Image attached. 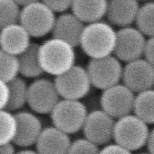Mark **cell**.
I'll use <instances>...</instances> for the list:
<instances>
[{
  "mask_svg": "<svg viewBox=\"0 0 154 154\" xmlns=\"http://www.w3.org/2000/svg\"><path fill=\"white\" fill-rule=\"evenodd\" d=\"M115 43L114 26L102 20L85 24L79 47L90 59L100 58L113 54Z\"/></svg>",
  "mask_w": 154,
  "mask_h": 154,
  "instance_id": "obj_1",
  "label": "cell"
},
{
  "mask_svg": "<svg viewBox=\"0 0 154 154\" xmlns=\"http://www.w3.org/2000/svg\"><path fill=\"white\" fill-rule=\"evenodd\" d=\"M38 59L44 73L56 77L75 64L76 54L73 46L52 37L39 45Z\"/></svg>",
  "mask_w": 154,
  "mask_h": 154,
  "instance_id": "obj_2",
  "label": "cell"
},
{
  "mask_svg": "<svg viewBox=\"0 0 154 154\" xmlns=\"http://www.w3.org/2000/svg\"><path fill=\"white\" fill-rule=\"evenodd\" d=\"M150 130L147 123L131 113L115 120L113 141L129 153L138 151L144 147Z\"/></svg>",
  "mask_w": 154,
  "mask_h": 154,
  "instance_id": "obj_3",
  "label": "cell"
},
{
  "mask_svg": "<svg viewBox=\"0 0 154 154\" xmlns=\"http://www.w3.org/2000/svg\"><path fill=\"white\" fill-rule=\"evenodd\" d=\"M88 112L87 105L81 100L61 99L50 115L53 126L68 135H74L81 131Z\"/></svg>",
  "mask_w": 154,
  "mask_h": 154,
  "instance_id": "obj_4",
  "label": "cell"
},
{
  "mask_svg": "<svg viewBox=\"0 0 154 154\" xmlns=\"http://www.w3.org/2000/svg\"><path fill=\"white\" fill-rule=\"evenodd\" d=\"M56 13L41 0L22 6L18 22L32 38H43L51 33Z\"/></svg>",
  "mask_w": 154,
  "mask_h": 154,
  "instance_id": "obj_5",
  "label": "cell"
},
{
  "mask_svg": "<svg viewBox=\"0 0 154 154\" xmlns=\"http://www.w3.org/2000/svg\"><path fill=\"white\" fill-rule=\"evenodd\" d=\"M123 66L114 55L100 58H91L86 69L92 87L104 90L120 83Z\"/></svg>",
  "mask_w": 154,
  "mask_h": 154,
  "instance_id": "obj_6",
  "label": "cell"
},
{
  "mask_svg": "<svg viewBox=\"0 0 154 154\" xmlns=\"http://www.w3.org/2000/svg\"><path fill=\"white\" fill-rule=\"evenodd\" d=\"M54 81L61 99L81 100L90 94L93 87L86 68L76 64L54 77Z\"/></svg>",
  "mask_w": 154,
  "mask_h": 154,
  "instance_id": "obj_7",
  "label": "cell"
},
{
  "mask_svg": "<svg viewBox=\"0 0 154 154\" xmlns=\"http://www.w3.org/2000/svg\"><path fill=\"white\" fill-rule=\"evenodd\" d=\"M60 99L54 81L49 78L39 77L29 84L26 105L35 114H50Z\"/></svg>",
  "mask_w": 154,
  "mask_h": 154,
  "instance_id": "obj_8",
  "label": "cell"
},
{
  "mask_svg": "<svg viewBox=\"0 0 154 154\" xmlns=\"http://www.w3.org/2000/svg\"><path fill=\"white\" fill-rule=\"evenodd\" d=\"M135 93L123 83L102 90L99 99L101 109L117 120L132 113Z\"/></svg>",
  "mask_w": 154,
  "mask_h": 154,
  "instance_id": "obj_9",
  "label": "cell"
},
{
  "mask_svg": "<svg viewBox=\"0 0 154 154\" xmlns=\"http://www.w3.org/2000/svg\"><path fill=\"white\" fill-rule=\"evenodd\" d=\"M147 37L132 26L116 31V43L113 55L122 63H128L142 57Z\"/></svg>",
  "mask_w": 154,
  "mask_h": 154,
  "instance_id": "obj_10",
  "label": "cell"
},
{
  "mask_svg": "<svg viewBox=\"0 0 154 154\" xmlns=\"http://www.w3.org/2000/svg\"><path fill=\"white\" fill-rule=\"evenodd\" d=\"M115 119L102 111H89L81 131L84 136L99 147L113 141Z\"/></svg>",
  "mask_w": 154,
  "mask_h": 154,
  "instance_id": "obj_11",
  "label": "cell"
},
{
  "mask_svg": "<svg viewBox=\"0 0 154 154\" xmlns=\"http://www.w3.org/2000/svg\"><path fill=\"white\" fill-rule=\"evenodd\" d=\"M122 83L137 93L153 88V65L142 57L126 63L123 68Z\"/></svg>",
  "mask_w": 154,
  "mask_h": 154,
  "instance_id": "obj_12",
  "label": "cell"
},
{
  "mask_svg": "<svg viewBox=\"0 0 154 154\" xmlns=\"http://www.w3.org/2000/svg\"><path fill=\"white\" fill-rule=\"evenodd\" d=\"M14 114L16 119V134L13 144L20 148L35 146L43 129L41 119L32 111L20 110Z\"/></svg>",
  "mask_w": 154,
  "mask_h": 154,
  "instance_id": "obj_13",
  "label": "cell"
},
{
  "mask_svg": "<svg viewBox=\"0 0 154 154\" xmlns=\"http://www.w3.org/2000/svg\"><path fill=\"white\" fill-rule=\"evenodd\" d=\"M85 23L72 12H63L56 17L51 34L52 37L67 42L74 48L79 47Z\"/></svg>",
  "mask_w": 154,
  "mask_h": 154,
  "instance_id": "obj_14",
  "label": "cell"
},
{
  "mask_svg": "<svg viewBox=\"0 0 154 154\" xmlns=\"http://www.w3.org/2000/svg\"><path fill=\"white\" fill-rule=\"evenodd\" d=\"M140 7L138 0H108L105 17L113 26H132Z\"/></svg>",
  "mask_w": 154,
  "mask_h": 154,
  "instance_id": "obj_15",
  "label": "cell"
},
{
  "mask_svg": "<svg viewBox=\"0 0 154 154\" xmlns=\"http://www.w3.org/2000/svg\"><path fill=\"white\" fill-rule=\"evenodd\" d=\"M71 141L69 135L56 126L43 127L35 150L38 153H68Z\"/></svg>",
  "mask_w": 154,
  "mask_h": 154,
  "instance_id": "obj_16",
  "label": "cell"
},
{
  "mask_svg": "<svg viewBox=\"0 0 154 154\" xmlns=\"http://www.w3.org/2000/svg\"><path fill=\"white\" fill-rule=\"evenodd\" d=\"M31 38L19 22L14 23L0 29V48L17 57L29 46Z\"/></svg>",
  "mask_w": 154,
  "mask_h": 154,
  "instance_id": "obj_17",
  "label": "cell"
},
{
  "mask_svg": "<svg viewBox=\"0 0 154 154\" xmlns=\"http://www.w3.org/2000/svg\"><path fill=\"white\" fill-rule=\"evenodd\" d=\"M108 0H73L72 12L84 23L102 20L105 18Z\"/></svg>",
  "mask_w": 154,
  "mask_h": 154,
  "instance_id": "obj_18",
  "label": "cell"
},
{
  "mask_svg": "<svg viewBox=\"0 0 154 154\" xmlns=\"http://www.w3.org/2000/svg\"><path fill=\"white\" fill-rule=\"evenodd\" d=\"M39 44L32 42L29 46L17 56L18 72L21 77L26 78H37L44 75L38 59Z\"/></svg>",
  "mask_w": 154,
  "mask_h": 154,
  "instance_id": "obj_19",
  "label": "cell"
},
{
  "mask_svg": "<svg viewBox=\"0 0 154 154\" xmlns=\"http://www.w3.org/2000/svg\"><path fill=\"white\" fill-rule=\"evenodd\" d=\"M8 87V99L5 109L11 112L22 110L27 104L28 86L23 77L17 76L7 83Z\"/></svg>",
  "mask_w": 154,
  "mask_h": 154,
  "instance_id": "obj_20",
  "label": "cell"
},
{
  "mask_svg": "<svg viewBox=\"0 0 154 154\" xmlns=\"http://www.w3.org/2000/svg\"><path fill=\"white\" fill-rule=\"evenodd\" d=\"M154 92L153 89L135 93L132 114L150 126L154 123Z\"/></svg>",
  "mask_w": 154,
  "mask_h": 154,
  "instance_id": "obj_21",
  "label": "cell"
},
{
  "mask_svg": "<svg viewBox=\"0 0 154 154\" xmlns=\"http://www.w3.org/2000/svg\"><path fill=\"white\" fill-rule=\"evenodd\" d=\"M154 3L153 1H147L140 5L135 17L136 28L147 38L153 37L154 26Z\"/></svg>",
  "mask_w": 154,
  "mask_h": 154,
  "instance_id": "obj_22",
  "label": "cell"
},
{
  "mask_svg": "<svg viewBox=\"0 0 154 154\" xmlns=\"http://www.w3.org/2000/svg\"><path fill=\"white\" fill-rule=\"evenodd\" d=\"M16 134V119L13 112L0 110V144L13 143Z\"/></svg>",
  "mask_w": 154,
  "mask_h": 154,
  "instance_id": "obj_23",
  "label": "cell"
},
{
  "mask_svg": "<svg viewBox=\"0 0 154 154\" xmlns=\"http://www.w3.org/2000/svg\"><path fill=\"white\" fill-rule=\"evenodd\" d=\"M19 75L16 56L0 48V80L8 83Z\"/></svg>",
  "mask_w": 154,
  "mask_h": 154,
  "instance_id": "obj_24",
  "label": "cell"
},
{
  "mask_svg": "<svg viewBox=\"0 0 154 154\" xmlns=\"http://www.w3.org/2000/svg\"><path fill=\"white\" fill-rule=\"evenodd\" d=\"M20 8L14 0H0V29L19 21Z\"/></svg>",
  "mask_w": 154,
  "mask_h": 154,
  "instance_id": "obj_25",
  "label": "cell"
},
{
  "mask_svg": "<svg viewBox=\"0 0 154 154\" xmlns=\"http://www.w3.org/2000/svg\"><path fill=\"white\" fill-rule=\"evenodd\" d=\"M99 147L87 138L71 141L68 153H99Z\"/></svg>",
  "mask_w": 154,
  "mask_h": 154,
  "instance_id": "obj_26",
  "label": "cell"
},
{
  "mask_svg": "<svg viewBox=\"0 0 154 154\" xmlns=\"http://www.w3.org/2000/svg\"><path fill=\"white\" fill-rule=\"evenodd\" d=\"M55 13H63L71 8L73 0H41Z\"/></svg>",
  "mask_w": 154,
  "mask_h": 154,
  "instance_id": "obj_27",
  "label": "cell"
},
{
  "mask_svg": "<svg viewBox=\"0 0 154 154\" xmlns=\"http://www.w3.org/2000/svg\"><path fill=\"white\" fill-rule=\"evenodd\" d=\"M109 142L108 144L102 146V148L99 150L100 153H130L126 148L119 144L118 143Z\"/></svg>",
  "mask_w": 154,
  "mask_h": 154,
  "instance_id": "obj_28",
  "label": "cell"
},
{
  "mask_svg": "<svg viewBox=\"0 0 154 154\" xmlns=\"http://www.w3.org/2000/svg\"><path fill=\"white\" fill-rule=\"evenodd\" d=\"M153 37H149L146 38L143 50L142 58L147 60L148 63L153 65Z\"/></svg>",
  "mask_w": 154,
  "mask_h": 154,
  "instance_id": "obj_29",
  "label": "cell"
},
{
  "mask_svg": "<svg viewBox=\"0 0 154 154\" xmlns=\"http://www.w3.org/2000/svg\"><path fill=\"white\" fill-rule=\"evenodd\" d=\"M8 99V87L7 83L0 80V110L5 109Z\"/></svg>",
  "mask_w": 154,
  "mask_h": 154,
  "instance_id": "obj_30",
  "label": "cell"
},
{
  "mask_svg": "<svg viewBox=\"0 0 154 154\" xmlns=\"http://www.w3.org/2000/svg\"><path fill=\"white\" fill-rule=\"evenodd\" d=\"M144 147H147V150L149 153L153 154L154 153V133L153 129H151L149 133L148 137L146 141L145 145Z\"/></svg>",
  "mask_w": 154,
  "mask_h": 154,
  "instance_id": "obj_31",
  "label": "cell"
},
{
  "mask_svg": "<svg viewBox=\"0 0 154 154\" xmlns=\"http://www.w3.org/2000/svg\"><path fill=\"white\" fill-rule=\"evenodd\" d=\"M16 152V148L13 143L0 144V154L14 153Z\"/></svg>",
  "mask_w": 154,
  "mask_h": 154,
  "instance_id": "obj_32",
  "label": "cell"
},
{
  "mask_svg": "<svg viewBox=\"0 0 154 154\" xmlns=\"http://www.w3.org/2000/svg\"><path fill=\"white\" fill-rule=\"evenodd\" d=\"M20 150H19V153H36L35 150L31 148V147H25V148H20Z\"/></svg>",
  "mask_w": 154,
  "mask_h": 154,
  "instance_id": "obj_33",
  "label": "cell"
},
{
  "mask_svg": "<svg viewBox=\"0 0 154 154\" xmlns=\"http://www.w3.org/2000/svg\"><path fill=\"white\" fill-rule=\"evenodd\" d=\"M14 1L16 2L20 6V7H22V6L26 5H27V4H29V3L34 2H36V1H38V0H14Z\"/></svg>",
  "mask_w": 154,
  "mask_h": 154,
  "instance_id": "obj_34",
  "label": "cell"
},
{
  "mask_svg": "<svg viewBox=\"0 0 154 154\" xmlns=\"http://www.w3.org/2000/svg\"><path fill=\"white\" fill-rule=\"evenodd\" d=\"M138 2L139 1H143V2H147V1H150V0H138Z\"/></svg>",
  "mask_w": 154,
  "mask_h": 154,
  "instance_id": "obj_35",
  "label": "cell"
}]
</instances>
